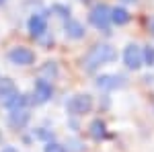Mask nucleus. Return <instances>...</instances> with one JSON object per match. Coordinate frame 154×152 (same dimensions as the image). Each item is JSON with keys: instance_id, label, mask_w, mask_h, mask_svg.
<instances>
[{"instance_id": "39448f33", "label": "nucleus", "mask_w": 154, "mask_h": 152, "mask_svg": "<svg viewBox=\"0 0 154 152\" xmlns=\"http://www.w3.org/2000/svg\"><path fill=\"white\" fill-rule=\"evenodd\" d=\"M8 60H11L12 64H19V66H29V64H33V60H35V54L29 49V47H12L11 51H8Z\"/></svg>"}, {"instance_id": "f257e3e1", "label": "nucleus", "mask_w": 154, "mask_h": 152, "mask_svg": "<svg viewBox=\"0 0 154 152\" xmlns=\"http://www.w3.org/2000/svg\"><path fill=\"white\" fill-rule=\"evenodd\" d=\"M115 56H117V51L109 45V43H97L95 47L88 49V54L82 58V68L86 72H93L101 64H107V62L115 60Z\"/></svg>"}, {"instance_id": "ddd939ff", "label": "nucleus", "mask_w": 154, "mask_h": 152, "mask_svg": "<svg viewBox=\"0 0 154 152\" xmlns=\"http://www.w3.org/2000/svg\"><path fill=\"white\" fill-rule=\"evenodd\" d=\"M88 134L95 138V140H101V138H105V123L101 121V119H95V121H91V126H88Z\"/></svg>"}, {"instance_id": "0eeeda50", "label": "nucleus", "mask_w": 154, "mask_h": 152, "mask_svg": "<svg viewBox=\"0 0 154 152\" xmlns=\"http://www.w3.org/2000/svg\"><path fill=\"white\" fill-rule=\"evenodd\" d=\"M17 95H19V91H17V86L8 78H0V103L2 105L6 107Z\"/></svg>"}, {"instance_id": "f03ea898", "label": "nucleus", "mask_w": 154, "mask_h": 152, "mask_svg": "<svg viewBox=\"0 0 154 152\" xmlns=\"http://www.w3.org/2000/svg\"><path fill=\"white\" fill-rule=\"evenodd\" d=\"M93 109V97L91 95H74L70 101L66 103V111L70 115H82V113H88Z\"/></svg>"}, {"instance_id": "f3484780", "label": "nucleus", "mask_w": 154, "mask_h": 152, "mask_svg": "<svg viewBox=\"0 0 154 152\" xmlns=\"http://www.w3.org/2000/svg\"><path fill=\"white\" fill-rule=\"evenodd\" d=\"M2 152H17L14 148H11V146H6V148H2Z\"/></svg>"}, {"instance_id": "f8f14e48", "label": "nucleus", "mask_w": 154, "mask_h": 152, "mask_svg": "<svg viewBox=\"0 0 154 152\" xmlns=\"http://www.w3.org/2000/svg\"><path fill=\"white\" fill-rule=\"evenodd\" d=\"M128 21H130V12L125 11V8H121V6L111 8V23H115V25H125Z\"/></svg>"}, {"instance_id": "2eb2a0df", "label": "nucleus", "mask_w": 154, "mask_h": 152, "mask_svg": "<svg viewBox=\"0 0 154 152\" xmlns=\"http://www.w3.org/2000/svg\"><path fill=\"white\" fill-rule=\"evenodd\" d=\"M45 152H66V148L58 144V142H48L45 144Z\"/></svg>"}, {"instance_id": "9b49d317", "label": "nucleus", "mask_w": 154, "mask_h": 152, "mask_svg": "<svg viewBox=\"0 0 154 152\" xmlns=\"http://www.w3.org/2000/svg\"><path fill=\"white\" fill-rule=\"evenodd\" d=\"M64 31H66V35L70 37V39H80V37H84V27L78 21H74V19H68L66 21Z\"/></svg>"}, {"instance_id": "6e6552de", "label": "nucleus", "mask_w": 154, "mask_h": 152, "mask_svg": "<svg viewBox=\"0 0 154 152\" xmlns=\"http://www.w3.org/2000/svg\"><path fill=\"white\" fill-rule=\"evenodd\" d=\"M123 84H125L123 78L121 76H115V74H103V76L97 78V86L103 88V91H113V88H119Z\"/></svg>"}, {"instance_id": "aec40b11", "label": "nucleus", "mask_w": 154, "mask_h": 152, "mask_svg": "<svg viewBox=\"0 0 154 152\" xmlns=\"http://www.w3.org/2000/svg\"><path fill=\"white\" fill-rule=\"evenodd\" d=\"M0 140H2V136H0Z\"/></svg>"}, {"instance_id": "a211bd4d", "label": "nucleus", "mask_w": 154, "mask_h": 152, "mask_svg": "<svg viewBox=\"0 0 154 152\" xmlns=\"http://www.w3.org/2000/svg\"><path fill=\"white\" fill-rule=\"evenodd\" d=\"M150 27H152V31H154V21H152V25H150Z\"/></svg>"}, {"instance_id": "20e7f679", "label": "nucleus", "mask_w": 154, "mask_h": 152, "mask_svg": "<svg viewBox=\"0 0 154 152\" xmlns=\"http://www.w3.org/2000/svg\"><path fill=\"white\" fill-rule=\"evenodd\" d=\"M123 62H125L128 68L138 70V68L144 64V49L138 47L136 43H130V45L123 49Z\"/></svg>"}, {"instance_id": "423d86ee", "label": "nucleus", "mask_w": 154, "mask_h": 152, "mask_svg": "<svg viewBox=\"0 0 154 152\" xmlns=\"http://www.w3.org/2000/svg\"><path fill=\"white\" fill-rule=\"evenodd\" d=\"M49 97H51V84L48 80H37L35 82V88H33V101H35L37 105H41V103H45L49 101Z\"/></svg>"}, {"instance_id": "4468645a", "label": "nucleus", "mask_w": 154, "mask_h": 152, "mask_svg": "<svg viewBox=\"0 0 154 152\" xmlns=\"http://www.w3.org/2000/svg\"><path fill=\"white\" fill-rule=\"evenodd\" d=\"M144 64H148V66H152V64H154V47L152 45L144 47Z\"/></svg>"}, {"instance_id": "6ab92c4d", "label": "nucleus", "mask_w": 154, "mask_h": 152, "mask_svg": "<svg viewBox=\"0 0 154 152\" xmlns=\"http://www.w3.org/2000/svg\"><path fill=\"white\" fill-rule=\"evenodd\" d=\"M4 2H6V0H0V4H4Z\"/></svg>"}, {"instance_id": "7ed1b4c3", "label": "nucleus", "mask_w": 154, "mask_h": 152, "mask_svg": "<svg viewBox=\"0 0 154 152\" xmlns=\"http://www.w3.org/2000/svg\"><path fill=\"white\" fill-rule=\"evenodd\" d=\"M88 21L95 25L97 29L105 31L107 27H109V23H111V8L107 4H97L95 8L91 11V14H88Z\"/></svg>"}, {"instance_id": "9d476101", "label": "nucleus", "mask_w": 154, "mask_h": 152, "mask_svg": "<svg viewBox=\"0 0 154 152\" xmlns=\"http://www.w3.org/2000/svg\"><path fill=\"white\" fill-rule=\"evenodd\" d=\"M29 111L27 109H19V111H11V117H8V121H11V126L12 128H17V129H21L27 126V121H29Z\"/></svg>"}, {"instance_id": "dca6fc26", "label": "nucleus", "mask_w": 154, "mask_h": 152, "mask_svg": "<svg viewBox=\"0 0 154 152\" xmlns=\"http://www.w3.org/2000/svg\"><path fill=\"white\" fill-rule=\"evenodd\" d=\"M41 72H48V74H51V76H56V74H58V68H56L54 62H45V66L41 68Z\"/></svg>"}, {"instance_id": "1a4fd4ad", "label": "nucleus", "mask_w": 154, "mask_h": 152, "mask_svg": "<svg viewBox=\"0 0 154 152\" xmlns=\"http://www.w3.org/2000/svg\"><path fill=\"white\" fill-rule=\"evenodd\" d=\"M48 31V21L43 14H33L29 19V33L33 37H41L43 33Z\"/></svg>"}]
</instances>
